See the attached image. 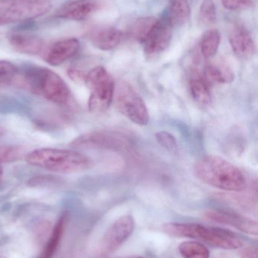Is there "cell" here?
Masks as SVG:
<instances>
[{
	"label": "cell",
	"instance_id": "cell-11",
	"mask_svg": "<svg viewBox=\"0 0 258 258\" xmlns=\"http://www.w3.org/2000/svg\"><path fill=\"white\" fill-rule=\"evenodd\" d=\"M204 218L212 222L234 227L247 234L257 236V222L251 218L219 210L208 211L204 213Z\"/></svg>",
	"mask_w": 258,
	"mask_h": 258
},
{
	"label": "cell",
	"instance_id": "cell-20",
	"mask_svg": "<svg viewBox=\"0 0 258 258\" xmlns=\"http://www.w3.org/2000/svg\"><path fill=\"white\" fill-rule=\"evenodd\" d=\"M190 13V6L188 0H171L168 16L173 27L186 21Z\"/></svg>",
	"mask_w": 258,
	"mask_h": 258
},
{
	"label": "cell",
	"instance_id": "cell-19",
	"mask_svg": "<svg viewBox=\"0 0 258 258\" xmlns=\"http://www.w3.org/2000/svg\"><path fill=\"white\" fill-rule=\"evenodd\" d=\"M203 76L209 85L225 84L234 80V74L225 65H209L204 69Z\"/></svg>",
	"mask_w": 258,
	"mask_h": 258
},
{
	"label": "cell",
	"instance_id": "cell-1",
	"mask_svg": "<svg viewBox=\"0 0 258 258\" xmlns=\"http://www.w3.org/2000/svg\"><path fill=\"white\" fill-rule=\"evenodd\" d=\"M194 173L209 186L229 192H242L246 188V180L242 171L226 159L209 155L197 161Z\"/></svg>",
	"mask_w": 258,
	"mask_h": 258
},
{
	"label": "cell",
	"instance_id": "cell-31",
	"mask_svg": "<svg viewBox=\"0 0 258 258\" xmlns=\"http://www.w3.org/2000/svg\"><path fill=\"white\" fill-rule=\"evenodd\" d=\"M5 132H6V130H5V128H3V127H2L1 125H0V137L3 136V135H4Z\"/></svg>",
	"mask_w": 258,
	"mask_h": 258
},
{
	"label": "cell",
	"instance_id": "cell-3",
	"mask_svg": "<svg viewBox=\"0 0 258 258\" xmlns=\"http://www.w3.org/2000/svg\"><path fill=\"white\" fill-rule=\"evenodd\" d=\"M163 230L171 236L197 239L221 249H239L243 245L242 239L230 230L195 223H168Z\"/></svg>",
	"mask_w": 258,
	"mask_h": 258
},
{
	"label": "cell",
	"instance_id": "cell-23",
	"mask_svg": "<svg viewBox=\"0 0 258 258\" xmlns=\"http://www.w3.org/2000/svg\"><path fill=\"white\" fill-rule=\"evenodd\" d=\"M157 21L158 19L154 17H143V18H138L133 23L130 30L132 36L136 40L142 43Z\"/></svg>",
	"mask_w": 258,
	"mask_h": 258
},
{
	"label": "cell",
	"instance_id": "cell-16",
	"mask_svg": "<svg viewBox=\"0 0 258 258\" xmlns=\"http://www.w3.org/2000/svg\"><path fill=\"white\" fill-rule=\"evenodd\" d=\"M8 39L12 48L23 54H38L43 49V40L36 35L13 33Z\"/></svg>",
	"mask_w": 258,
	"mask_h": 258
},
{
	"label": "cell",
	"instance_id": "cell-32",
	"mask_svg": "<svg viewBox=\"0 0 258 258\" xmlns=\"http://www.w3.org/2000/svg\"><path fill=\"white\" fill-rule=\"evenodd\" d=\"M3 167L0 165V182H1L2 178H3Z\"/></svg>",
	"mask_w": 258,
	"mask_h": 258
},
{
	"label": "cell",
	"instance_id": "cell-9",
	"mask_svg": "<svg viewBox=\"0 0 258 258\" xmlns=\"http://www.w3.org/2000/svg\"><path fill=\"white\" fill-rule=\"evenodd\" d=\"M134 227L135 221L132 215L118 218L103 235L95 251L96 257H107L118 251L131 236Z\"/></svg>",
	"mask_w": 258,
	"mask_h": 258
},
{
	"label": "cell",
	"instance_id": "cell-8",
	"mask_svg": "<svg viewBox=\"0 0 258 258\" xmlns=\"http://www.w3.org/2000/svg\"><path fill=\"white\" fill-rule=\"evenodd\" d=\"M70 146L77 148L102 149L125 151L131 147L130 140L116 131L98 130L87 132L71 141Z\"/></svg>",
	"mask_w": 258,
	"mask_h": 258
},
{
	"label": "cell",
	"instance_id": "cell-22",
	"mask_svg": "<svg viewBox=\"0 0 258 258\" xmlns=\"http://www.w3.org/2000/svg\"><path fill=\"white\" fill-rule=\"evenodd\" d=\"M179 251L183 258H209V248L201 242L195 241L183 242L179 245Z\"/></svg>",
	"mask_w": 258,
	"mask_h": 258
},
{
	"label": "cell",
	"instance_id": "cell-7",
	"mask_svg": "<svg viewBox=\"0 0 258 258\" xmlns=\"http://www.w3.org/2000/svg\"><path fill=\"white\" fill-rule=\"evenodd\" d=\"M113 100L118 110L136 125H146L149 122V114L143 99L129 83H118Z\"/></svg>",
	"mask_w": 258,
	"mask_h": 258
},
{
	"label": "cell",
	"instance_id": "cell-25",
	"mask_svg": "<svg viewBox=\"0 0 258 258\" xmlns=\"http://www.w3.org/2000/svg\"><path fill=\"white\" fill-rule=\"evenodd\" d=\"M22 147L13 145H0V165L18 160L23 156Z\"/></svg>",
	"mask_w": 258,
	"mask_h": 258
},
{
	"label": "cell",
	"instance_id": "cell-5",
	"mask_svg": "<svg viewBox=\"0 0 258 258\" xmlns=\"http://www.w3.org/2000/svg\"><path fill=\"white\" fill-rule=\"evenodd\" d=\"M85 83L90 90L88 108L91 113L106 111L113 101L115 85L112 75L104 67L92 68L86 75Z\"/></svg>",
	"mask_w": 258,
	"mask_h": 258
},
{
	"label": "cell",
	"instance_id": "cell-21",
	"mask_svg": "<svg viewBox=\"0 0 258 258\" xmlns=\"http://www.w3.org/2000/svg\"><path fill=\"white\" fill-rule=\"evenodd\" d=\"M221 43V34L217 30H209L203 34L201 40V51L206 58L214 57L218 52Z\"/></svg>",
	"mask_w": 258,
	"mask_h": 258
},
{
	"label": "cell",
	"instance_id": "cell-17",
	"mask_svg": "<svg viewBox=\"0 0 258 258\" xmlns=\"http://www.w3.org/2000/svg\"><path fill=\"white\" fill-rule=\"evenodd\" d=\"M189 87L192 98L200 105L209 106L212 102L209 84L203 74L198 71H193L189 79Z\"/></svg>",
	"mask_w": 258,
	"mask_h": 258
},
{
	"label": "cell",
	"instance_id": "cell-10",
	"mask_svg": "<svg viewBox=\"0 0 258 258\" xmlns=\"http://www.w3.org/2000/svg\"><path fill=\"white\" fill-rule=\"evenodd\" d=\"M173 36V25L168 16L158 19L157 22L142 42L146 55H157L169 47Z\"/></svg>",
	"mask_w": 258,
	"mask_h": 258
},
{
	"label": "cell",
	"instance_id": "cell-24",
	"mask_svg": "<svg viewBox=\"0 0 258 258\" xmlns=\"http://www.w3.org/2000/svg\"><path fill=\"white\" fill-rule=\"evenodd\" d=\"M216 7L213 0H204L199 10V21L204 25H210L216 21Z\"/></svg>",
	"mask_w": 258,
	"mask_h": 258
},
{
	"label": "cell",
	"instance_id": "cell-33",
	"mask_svg": "<svg viewBox=\"0 0 258 258\" xmlns=\"http://www.w3.org/2000/svg\"><path fill=\"white\" fill-rule=\"evenodd\" d=\"M132 258H143V257H132Z\"/></svg>",
	"mask_w": 258,
	"mask_h": 258
},
{
	"label": "cell",
	"instance_id": "cell-15",
	"mask_svg": "<svg viewBox=\"0 0 258 258\" xmlns=\"http://www.w3.org/2000/svg\"><path fill=\"white\" fill-rule=\"evenodd\" d=\"M124 38L122 31L111 27L94 29L89 34L92 45L102 51H110L116 48L122 42Z\"/></svg>",
	"mask_w": 258,
	"mask_h": 258
},
{
	"label": "cell",
	"instance_id": "cell-6",
	"mask_svg": "<svg viewBox=\"0 0 258 258\" xmlns=\"http://www.w3.org/2000/svg\"><path fill=\"white\" fill-rule=\"evenodd\" d=\"M50 9L48 0H2L0 25L30 21L45 15Z\"/></svg>",
	"mask_w": 258,
	"mask_h": 258
},
{
	"label": "cell",
	"instance_id": "cell-14",
	"mask_svg": "<svg viewBox=\"0 0 258 258\" xmlns=\"http://www.w3.org/2000/svg\"><path fill=\"white\" fill-rule=\"evenodd\" d=\"M80 47V42L75 38L58 41L47 50L45 61L51 66H59L75 56Z\"/></svg>",
	"mask_w": 258,
	"mask_h": 258
},
{
	"label": "cell",
	"instance_id": "cell-13",
	"mask_svg": "<svg viewBox=\"0 0 258 258\" xmlns=\"http://www.w3.org/2000/svg\"><path fill=\"white\" fill-rule=\"evenodd\" d=\"M229 41L234 54L239 58L248 59L254 55L255 43L248 30L241 24H236L229 30Z\"/></svg>",
	"mask_w": 258,
	"mask_h": 258
},
{
	"label": "cell",
	"instance_id": "cell-18",
	"mask_svg": "<svg viewBox=\"0 0 258 258\" xmlns=\"http://www.w3.org/2000/svg\"><path fill=\"white\" fill-rule=\"evenodd\" d=\"M68 217V215L67 213H63L59 217L57 222L53 227L50 237L48 238L45 246L42 248V251L37 258H53L54 257L63 236Z\"/></svg>",
	"mask_w": 258,
	"mask_h": 258
},
{
	"label": "cell",
	"instance_id": "cell-2",
	"mask_svg": "<svg viewBox=\"0 0 258 258\" xmlns=\"http://www.w3.org/2000/svg\"><path fill=\"white\" fill-rule=\"evenodd\" d=\"M26 162L33 166L39 167L62 174L82 172L92 167L90 158L80 152L67 149H36L27 153Z\"/></svg>",
	"mask_w": 258,
	"mask_h": 258
},
{
	"label": "cell",
	"instance_id": "cell-30",
	"mask_svg": "<svg viewBox=\"0 0 258 258\" xmlns=\"http://www.w3.org/2000/svg\"><path fill=\"white\" fill-rule=\"evenodd\" d=\"M241 258H258L257 248L256 246H247L239 251Z\"/></svg>",
	"mask_w": 258,
	"mask_h": 258
},
{
	"label": "cell",
	"instance_id": "cell-27",
	"mask_svg": "<svg viewBox=\"0 0 258 258\" xmlns=\"http://www.w3.org/2000/svg\"><path fill=\"white\" fill-rule=\"evenodd\" d=\"M18 68L7 60H0V86L8 84L16 75Z\"/></svg>",
	"mask_w": 258,
	"mask_h": 258
},
{
	"label": "cell",
	"instance_id": "cell-4",
	"mask_svg": "<svg viewBox=\"0 0 258 258\" xmlns=\"http://www.w3.org/2000/svg\"><path fill=\"white\" fill-rule=\"evenodd\" d=\"M24 80L33 91L58 105H65L71 99V91L65 80L48 68H28L24 74Z\"/></svg>",
	"mask_w": 258,
	"mask_h": 258
},
{
	"label": "cell",
	"instance_id": "cell-12",
	"mask_svg": "<svg viewBox=\"0 0 258 258\" xmlns=\"http://www.w3.org/2000/svg\"><path fill=\"white\" fill-rule=\"evenodd\" d=\"M98 8L99 3L97 0H73L61 6L55 15L68 21H83L95 13Z\"/></svg>",
	"mask_w": 258,
	"mask_h": 258
},
{
	"label": "cell",
	"instance_id": "cell-26",
	"mask_svg": "<svg viewBox=\"0 0 258 258\" xmlns=\"http://www.w3.org/2000/svg\"><path fill=\"white\" fill-rule=\"evenodd\" d=\"M156 139L161 146L172 153H177L179 151L178 144L175 137L166 131H161L156 135Z\"/></svg>",
	"mask_w": 258,
	"mask_h": 258
},
{
	"label": "cell",
	"instance_id": "cell-29",
	"mask_svg": "<svg viewBox=\"0 0 258 258\" xmlns=\"http://www.w3.org/2000/svg\"><path fill=\"white\" fill-rule=\"evenodd\" d=\"M68 77L77 83H85L86 80V75L83 71H79L75 68H70L68 71Z\"/></svg>",
	"mask_w": 258,
	"mask_h": 258
},
{
	"label": "cell",
	"instance_id": "cell-28",
	"mask_svg": "<svg viewBox=\"0 0 258 258\" xmlns=\"http://www.w3.org/2000/svg\"><path fill=\"white\" fill-rule=\"evenodd\" d=\"M225 9L231 11H241L252 7L251 0H221Z\"/></svg>",
	"mask_w": 258,
	"mask_h": 258
}]
</instances>
